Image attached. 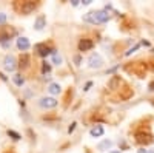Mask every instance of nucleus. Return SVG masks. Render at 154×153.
Listing matches in <instances>:
<instances>
[{
  "label": "nucleus",
  "instance_id": "obj_16",
  "mask_svg": "<svg viewBox=\"0 0 154 153\" xmlns=\"http://www.w3.org/2000/svg\"><path fill=\"white\" fill-rule=\"evenodd\" d=\"M42 71H43V74H46V73H49V71H51V67L48 65L46 62H45L43 65H42Z\"/></svg>",
  "mask_w": 154,
  "mask_h": 153
},
{
  "label": "nucleus",
  "instance_id": "obj_7",
  "mask_svg": "<svg viewBox=\"0 0 154 153\" xmlns=\"http://www.w3.org/2000/svg\"><path fill=\"white\" fill-rule=\"evenodd\" d=\"M91 48H93V42L91 40H88V39L80 40V43H79V49L80 51H88V49H91Z\"/></svg>",
  "mask_w": 154,
  "mask_h": 153
},
{
  "label": "nucleus",
  "instance_id": "obj_15",
  "mask_svg": "<svg viewBox=\"0 0 154 153\" xmlns=\"http://www.w3.org/2000/svg\"><path fill=\"white\" fill-rule=\"evenodd\" d=\"M8 135H9L12 139H20V135L16 133V132H12V130H8Z\"/></svg>",
  "mask_w": 154,
  "mask_h": 153
},
{
  "label": "nucleus",
  "instance_id": "obj_2",
  "mask_svg": "<svg viewBox=\"0 0 154 153\" xmlns=\"http://www.w3.org/2000/svg\"><path fill=\"white\" fill-rule=\"evenodd\" d=\"M88 65H89V68H100L103 65V59L99 54H91L88 59Z\"/></svg>",
  "mask_w": 154,
  "mask_h": 153
},
{
  "label": "nucleus",
  "instance_id": "obj_13",
  "mask_svg": "<svg viewBox=\"0 0 154 153\" xmlns=\"http://www.w3.org/2000/svg\"><path fill=\"white\" fill-rule=\"evenodd\" d=\"M12 81H14V84L19 85V87H22V85L25 84V79L22 78V74H16L14 78H12Z\"/></svg>",
  "mask_w": 154,
  "mask_h": 153
},
{
  "label": "nucleus",
  "instance_id": "obj_26",
  "mask_svg": "<svg viewBox=\"0 0 154 153\" xmlns=\"http://www.w3.org/2000/svg\"><path fill=\"white\" fill-rule=\"evenodd\" d=\"M149 153H154V150H149Z\"/></svg>",
  "mask_w": 154,
  "mask_h": 153
},
{
  "label": "nucleus",
  "instance_id": "obj_19",
  "mask_svg": "<svg viewBox=\"0 0 154 153\" xmlns=\"http://www.w3.org/2000/svg\"><path fill=\"white\" fill-rule=\"evenodd\" d=\"M91 85H93V82H88V84L85 85V88H83V90H85V91H88V90H89V87H91Z\"/></svg>",
  "mask_w": 154,
  "mask_h": 153
},
{
  "label": "nucleus",
  "instance_id": "obj_14",
  "mask_svg": "<svg viewBox=\"0 0 154 153\" xmlns=\"http://www.w3.org/2000/svg\"><path fill=\"white\" fill-rule=\"evenodd\" d=\"M111 145H112V142H111V141H108V139H105L103 142H100V144H99V150H103V148H109Z\"/></svg>",
  "mask_w": 154,
  "mask_h": 153
},
{
  "label": "nucleus",
  "instance_id": "obj_6",
  "mask_svg": "<svg viewBox=\"0 0 154 153\" xmlns=\"http://www.w3.org/2000/svg\"><path fill=\"white\" fill-rule=\"evenodd\" d=\"M46 25V20H45V17L43 16H38L37 17V20H35V23H34V30H37V31H40V30H43V27Z\"/></svg>",
  "mask_w": 154,
  "mask_h": 153
},
{
  "label": "nucleus",
  "instance_id": "obj_9",
  "mask_svg": "<svg viewBox=\"0 0 154 153\" xmlns=\"http://www.w3.org/2000/svg\"><path fill=\"white\" fill-rule=\"evenodd\" d=\"M89 133H91L93 138H99V136L103 135V127H102V125H96V127H93V129H91V132H89Z\"/></svg>",
  "mask_w": 154,
  "mask_h": 153
},
{
  "label": "nucleus",
  "instance_id": "obj_5",
  "mask_svg": "<svg viewBox=\"0 0 154 153\" xmlns=\"http://www.w3.org/2000/svg\"><path fill=\"white\" fill-rule=\"evenodd\" d=\"M17 48L20 51H26L29 48V40L26 39V37H19L17 39Z\"/></svg>",
  "mask_w": 154,
  "mask_h": 153
},
{
  "label": "nucleus",
  "instance_id": "obj_8",
  "mask_svg": "<svg viewBox=\"0 0 154 153\" xmlns=\"http://www.w3.org/2000/svg\"><path fill=\"white\" fill-rule=\"evenodd\" d=\"M34 8H35V3H32V2H29V3H22L20 11L23 12V14H29Z\"/></svg>",
  "mask_w": 154,
  "mask_h": 153
},
{
  "label": "nucleus",
  "instance_id": "obj_18",
  "mask_svg": "<svg viewBox=\"0 0 154 153\" xmlns=\"http://www.w3.org/2000/svg\"><path fill=\"white\" fill-rule=\"evenodd\" d=\"M6 22V14L5 12H0V23H5Z\"/></svg>",
  "mask_w": 154,
  "mask_h": 153
},
{
  "label": "nucleus",
  "instance_id": "obj_25",
  "mask_svg": "<svg viewBox=\"0 0 154 153\" xmlns=\"http://www.w3.org/2000/svg\"><path fill=\"white\" fill-rule=\"evenodd\" d=\"M111 153H120V151H117V150H114V151H111Z\"/></svg>",
  "mask_w": 154,
  "mask_h": 153
},
{
  "label": "nucleus",
  "instance_id": "obj_3",
  "mask_svg": "<svg viewBox=\"0 0 154 153\" xmlns=\"http://www.w3.org/2000/svg\"><path fill=\"white\" fill-rule=\"evenodd\" d=\"M3 67H5V70L6 71H14L16 70V67H17V63H16V57L14 56H6L5 59H3Z\"/></svg>",
  "mask_w": 154,
  "mask_h": 153
},
{
  "label": "nucleus",
  "instance_id": "obj_11",
  "mask_svg": "<svg viewBox=\"0 0 154 153\" xmlns=\"http://www.w3.org/2000/svg\"><path fill=\"white\" fill-rule=\"evenodd\" d=\"M60 90H62V88H60V85H59V84H51V85H49V88H48V91H49L51 94H59V93H60Z\"/></svg>",
  "mask_w": 154,
  "mask_h": 153
},
{
  "label": "nucleus",
  "instance_id": "obj_12",
  "mask_svg": "<svg viewBox=\"0 0 154 153\" xmlns=\"http://www.w3.org/2000/svg\"><path fill=\"white\" fill-rule=\"evenodd\" d=\"M53 62L56 63V65H60V63L63 62V59H62V56L57 53V51H53Z\"/></svg>",
  "mask_w": 154,
  "mask_h": 153
},
{
  "label": "nucleus",
  "instance_id": "obj_23",
  "mask_svg": "<svg viewBox=\"0 0 154 153\" xmlns=\"http://www.w3.org/2000/svg\"><path fill=\"white\" fill-rule=\"evenodd\" d=\"M79 5V0H72V6H77Z\"/></svg>",
  "mask_w": 154,
  "mask_h": 153
},
{
  "label": "nucleus",
  "instance_id": "obj_4",
  "mask_svg": "<svg viewBox=\"0 0 154 153\" xmlns=\"http://www.w3.org/2000/svg\"><path fill=\"white\" fill-rule=\"evenodd\" d=\"M57 105V100L54 97H42L40 99V107L43 108H54Z\"/></svg>",
  "mask_w": 154,
  "mask_h": 153
},
{
  "label": "nucleus",
  "instance_id": "obj_10",
  "mask_svg": "<svg viewBox=\"0 0 154 153\" xmlns=\"http://www.w3.org/2000/svg\"><path fill=\"white\" fill-rule=\"evenodd\" d=\"M37 49H38V54H40L42 57H46L48 54H51L54 49H51L48 46H42V45H37Z\"/></svg>",
  "mask_w": 154,
  "mask_h": 153
},
{
  "label": "nucleus",
  "instance_id": "obj_1",
  "mask_svg": "<svg viewBox=\"0 0 154 153\" xmlns=\"http://www.w3.org/2000/svg\"><path fill=\"white\" fill-rule=\"evenodd\" d=\"M83 20L91 22V23H105V22L109 20V14H108V11H103V9L93 11V12H88L83 17Z\"/></svg>",
  "mask_w": 154,
  "mask_h": 153
},
{
  "label": "nucleus",
  "instance_id": "obj_22",
  "mask_svg": "<svg viewBox=\"0 0 154 153\" xmlns=\"http://www.w3.org/2000/svg\"><path fill=\"white\" fill-rule=\"evenodd\" d=\"M82 3H83V5H89V3H91V0H83Z\"/></svg>",
  "mask_w": 154,
  "mask_h": 153
},
{
  "label": "nucleus",
  "instance_id": "obj_21",
  "mask_svg": "<svg viewBox=\"0 0 154 153\" xmlns=\"http://www.w3.org/2000/svg\"><path fill=\"white\" fill-rule=\"evenodd\" d=\"M139 153H149V150H145V148H140Z\"/></svg>",
  "mask_w": 154,
  "mask_h": 153
},
{
  "label": "nucleus",
  "instance_id": "obj_24",
  "mask_svg": "<svg viewBox=\"0 0 154 153\" xmlns=\"http://www.w3.org/2000/svg\"><path fill=\"white\" fill-rule=\"evenodd\" d=\"M151 90H154V84H151Z\"/></svg>",
  "mask_w": 154,
  "mask_h": 153
},
{
  "label": "nucleus",
  "instance_id": "obj_17",
  "mask_svg": "<svg viewBox=\"0 0 154 153\" xmlns=\"http://www.w3.org/2000/svg\"><path fill=\"white\" fill-rule=\"evenodd\" d=\"M139 46H140V43H137V45H136V46H133V48H131V49H130V51H126V56H130V54H131V53H134V51H136V49H137V48H139Z\"/></svg>",
  "mask_w": 154,
  "mask_h": 153
},
{
  "label": "nucleus",
  "instance_id": "obj_20",
  "mask_svg": "<svg viewBox=\"0 0 154 153\" xmlns=\"http://www.w3.org/2000/svg\"><path fill=\"white\" fill-rule=\"evenodd\" d=\"M74 129H75V122H74V124H71V127H69V129H68V132L71 133V132H74Z\"/></svg>",
  "mask_w": 154,
  "mask_h": 153
}]
</instances>
